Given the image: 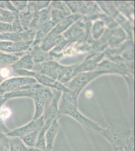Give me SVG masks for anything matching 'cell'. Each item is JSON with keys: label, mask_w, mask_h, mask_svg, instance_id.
I'll return each instance as SVG.
<instances>
[{"label": "cell", "mask_w": 135, "mask_h": 151, "mask_svg": "<svg viewBox=\"0 0 135 151\" xmlns=\"http://www.w3.org/2000/svg\"><path fill=\"white\" fill-rule=\"evenodd\" d=\"M63 114L70 116L83 127L99 134H101L104 129L99 124L82 114L78 109V106L61 103L59 108V115L61 116Z\"/></svg>", "instance_id": "cell-1"}, {"label": "cell", "mask_w": 135, "mask_h": 151, "mask_svg": "<svg viewBox=\"0 0 135 151\" xmlns=\"http://www.w3.org/2000/svg\"><path fill=\"white\" fill-rule=\"evenodd\" d=\"M36 80L32 78H9L0 84V95L7 92L37 88L42 86L40 85L36 84Z\"/></svg>", "instance_id": "cell-2"}, {"label": "cell", "mask_w": 135, "mask_h": 151, "mask_svg": "<svg viewBox=\"0 0 135 151\" xmlns=\"http://www.w3.org/2000/svg\"><path fill=\"white\" fill-rule=\"evenodd\" d=\"M133 132L126 129L122 130L114 127L104 129L100 134L104 137L113 147H123L125 146Z\"/></svg>", "instance_id": "cell-3"}, {"label": "cell", "mask_w": 135, "mask_h": 151, "mask_svg": "<svg viewBox=\"0 0 135 151\" xmlns=\"http://www.w3.org/2000/svg\"><path fill=\"white\" fill-rule=\"evenodd\" d=\"M53 97V93L49 89L43 86L36 88V93L33 97L35 105L33 120L43 116L46 105L51 100Z\"/></svg>", "instance_id": "cell-4"}, {"label": "cell", "mask_w": 135, "mask_h": 151, "mask_svg": "<svg viewBox=\"0 0 135 151\" xmlns=\"http://www.w3.org/2000/svg\"><path fill=\"white\" fill-rule=\"evenodd\" d=\"M61 95V92L60 91H54L53 97L51 100L46 105L43 114L45 123L51 124L54 119L58 117H60L58 103Z\"/></svg>", "instance_id": "cell-5"}, {"label": "cell", "mask_w": 135, "mask_h": 151, "mask_svg": "<svg viewBox=\"0 0 135 151\" xmlns=\"http://www.w3.org/2000/svg\"><path fill=\"white\" fill-rule=\"evenodd\" d=\"M45 124V121L43 116H41L39 119L33 120L22 127L16 129L13 131L6 134V136L8 137H18L21 138L29 134V132H32L35 129H41Z\"/></svg>", "instance_id": "cell-6"}, {"label": "cell", "mask_w": 135, "mask_h": 151, "mask_svg": "<svg viewBox=\"0 0 135 151\" xmlns=\"http://www.w3.org/2000/svg\"><path fill=\"white\" fill-rule=\"evenodd\" d=\"M108 72V71L103 70L80 74L70 84L69 87H70L71 89H72L71 91H76L80 93L82 88L84 87L85 85L87 84L89 81H90L91 80L94 79V78L100 74Z\"/></svg>", "instance_id": "cell-7"}, {"label": "cell", "mask_w": 135, "mask_h": 151, "mask_svg": "<svg viewBox=\"0 0 135 151\" xmlns=\"http://www.w3.org/2000/svg\"><path fill=\"white\" fill-rule=\"evenodd\" d=\"M32 41H0V51L15 54L22 52L29 47Z\"/></svg>", "instance_id": "cell-8"}, {"label": "cell", "mask_w": 135, "mask_h": 151, "mask_svg": "<svg viewBox=\"0 0 135 151\" xmlns=\"http://www.w3.org/2000/svg\"><path fill=\"white\" fill-rule=\"evenodd\" d=\"M59 117H57L53 121L45 132V137L46 142L45 150L46 151H53L55 139L60 127L58 122Z\"/></svg>", "instance_id": "cell-9"}, {"label": "cell", "mask_w": 135, "mask_h": 151, "mask_svg": "<svg viewBox=\"0 0 135 151\" xmlns=\"http://www.w3.org/2000/svg\"><path fill=\"white\" fill-rule=\"evenodd\" d=\"M34 77L37 79V80L39 82L45 86L53 88L57 90L63 91L64 92H69L70 91V90L64 87L60 83H58L53 79L48 77L46 76L43 75V74L36 73Z\"/></svg>", "instance_id": "cell-10"}, {"label": "cell", "mask_w": 135, "mask_h": 151, "mask_svg": "<svg viewBox=\"0 0 135 151\" xmlns=\"http://www.w3.org/2000/svg\"><path fill=\"white\" fill-rule=\"evenodd\" d=\"M36 88H32L29 89L7 92L4 94L3 96L7 100L9 99L19 97H30L33 98L36 93Z\"/></svg>", "instance_id": "cell-11"}, {"label": "cell", "mask_w": 135, "mask_h": 151, "mask_svg": "<svg viewBox=\"0 0 135 151\" xmlns=\"http://www.w3.org/2000/svg\"><path fill=\"white\" fill-rule=\"evenodd\" d=\"M9 151H28L27 147L18 137H9Z\"/></svg>", "instance_id": "cell-12"}, {"label": "cell", "mask_w": 135, "mask_h": 151, "mask_svg": "<svg viewBox=\"0 0 135 151\" xmlns=\"http://www.w3.org/2000/svg\"><path fill=\"white\" fill-rule=\"evenodd\" d=\"M41 129H35L21 138L28 148H32L35 147L38 134Z\"/></svg>", "instance_id": "cell-13"}, {"label": "cell", "mask_w": 135, "mask_h": 151, "mask_svg": "<svg viewBox=\"0 0 135 151\" xmlns=\"http://www.w3.org/2000/svg\"><path fill=\"white\" fill-rule=\"evenodd\" d=\"M51 124H50V123H45L43 127H42V129L40 131V133L38 134L36 144L34 147L41 149L45 150L46 142H45V134L47 129L50 127Z\"/></svg>", "instance_id": "cell-14"}, {"label": "cell", "mask_w": 135, "mask_h": 151, "mask_svg": "<svg viewBox=\"0 0 135 151\" xmlns=\"http://www.w3.org/2000/svg\"><path fill=\"white\" fill-rule=\"evenodd\" d=\"M18 53L8 54L0 51V63L5 65H12L19 60Z\"/></svg>", "instance_id": "cell-15"}, {"label": "cell", "mask_w": 135, "mask_h": 151, "mask_svg": "<svg viewBox=\"0 0 135 151\" xmlns=\"http://www.w3.org/2000/svg\"><path fill=\"white\" fill-rule=\"evenodd\" d=\"M14 67H19L27 70H31L33 66V62L31 55H26L19 59L17 62L13 64Z\"/></svg>", "instance_id": "cell-16"}, {"label": "cell", "mask_w": 135, "mask_h": 151, "mask_svg": "<svg viewBox=\"0 0 135 151\" xmlns=\"http://www.w3.org/2000/svg\"><path fill=\"white\" fill-rule=\"evenodd\" d=\"M0 41H13L18 42L22 41L20 33H0Z\"/></svg>", "instance_id": "cell-17"}, {"label": "cell", "mask_w": 135, "mask_h": 151, "mask_svg": "<svg viewBox=\"0 0 135 151\" xmlns=\"http://www.w3.org/2000/svg\"><path fill=\"white\" fill-rule=\"evenodd\" d=\"M19 14V12H13L0 8V15L2 16L4 22L12 24L15 19L16 16Z\"/></svg>", "instance_id": "cell-18"}, {"label": "cell", "mask_w": 135, "mask_h": 151, "mask_svg": "<svg viewBox=\"0 0 135 151\" xmlns=\"http://www.w3.org/2000/svg\"><path fill=\"white\" fill-rule=\"evenodd\" d=\"M16 76L17 75L14 72L11 65L2 67L0 69V77L2 78L3 80V79H8L10 77Z\"/></svg>", "instance_id": "cell-19"}, {"label": "cell", "mask_w": 135, "mask_h": 151, "mask_svg": "<svg viewBox=\"0 0 135 151\" xmlns=\"http://www.w3.org/2000/svg\"><path fill=\"white\" fill-rule=\"evenodd\" d=\"M18 14H17V15L16 16L15 19L13 21V22L12 23V27L13 32L19 33L22 32L23 29L22 27V25L19 20Z\"/></svg>", "instance_id": "cell-20"}, {"label": "cell", "mask_w": 135, "mask_h": 151, "mask_svg": "<svg viewBox=\"0 0 135 151\" xmlns=\"http://www.w3.org/2000/svg\"><path fill=\"white\" fill-rule=\"evenodd\" d=\"M0 8L10 11L13 12H19L15 9L10 1H0Z\"/></svg>", "instance_id": "cell-21"}, {"label": "cell", "mask_w": 135, "mask_h": 151, "mask_svg": "<svg viewBox=\"0 0 135 151\" xmlns=\"http://www.w3.org/2000/svg\"><path fill=\"white\" fill-rule=\"evenodd\" d=\"M11 114V111L10 108L3 105L0 108V119L2 120H6L10 116Z\"/></svg>", "instance_id": "cell-22"}, {"label": "cell", "mask_w": 135, "mask_h": 151, "mask_svg": "<svg viewBox=\"0 0 135 151\" xmlns=\"http://www.w3.org/2000/svg\"><path fill=\"white\" fill-rule=\"evenodd\" d=\"M125 151H134V134L131 136L125 146L123 147Z\"/></svg>", "instance_id": "cell-23"}, {"label": "cell", "mask_w": 135, "mask_h": 151, "mask_svg": "<svg viewBox=\"0 0 135 151\" xmlns=\"http://www.w3.org/2000/svg\"><path fill=\"white\" fill-rule=\"evenodd\" d=\"M13 32L12 24L0 22V33Z\"/></svg>", "instance_id": "cell-24"}, {"label": "cell", "mask_w": 135, "mask_h": 151, "mask_svg": "<svg viewBox=\"0 0 135 151\" xmlns=\"http://www.w3.org/2000/svg\"><path fill=\"white\" fill-rule=\"evenodd\" d=\"M11 3L14 6L15 9L18 12L20 11L23 10L27 5V1H11Z\"/></svg>", "instance_id": "cell-25"}, {"label": "cell", "mask_w": 135, "mask_h": 151, "mask_svg": "<svg viewBox=\"0 0 135 151\" xmlns=\"http://www.w3.org/2000/svg\"><path fill=\"white\" fill-rule=\"evenodd\" d=\"M0 142L4 145L6 149L9 148V137L6 134L0 132Z\"/></svg>", "instance_id": "cell-26"}, {"label": "cell", "mask_w": 135, "mask_h": 151, "mask_svg": "<svg viewBox=\"0 0 135 151\" xmlns=\"http://www.w3.org/2000/svg\"><path fill=\"white\" fill-rule=\"evenodd\" d=\"M10 132V131L7 129V127H6L5 124H4V121L0 119V132H2L6 134Z\"/></svg>", "instance_id": "cell-27"}, {"label": "cell", "mask_w": 135, "mask_h": 151, "mask_svg": "<svg viewBox=\"0 0 135 151\" xmlns=\"http://www.w3.org/2000/svg\"><path fill=\"white\" fill-rule=\"evenodd\" d=\"M28 151H48L46 150H43L36 147H32V148H28Z\"/></svg>", "instance_id": "cell-28"}, {"label": "cell", "mask_w": 135, "mask_h": 151, "mask_svg": "<svg viewBox=\"0 0 135 151\" xmlns=\"http://www.w3.org/2000/svg\"><path fill=\"white\" fill-rule=\"evenodd\" d=\"M113 151H125V150L123 147H113Z\"/></svg>", "instance_id": "cell-29"}, {"label": "cell", "mask_w": 135, "mask_h": 151, "mask_svg": "<svg viewBox=\"0 0 135 151\" xmlns=\"http://www.w3.org/2000/svg\"><path fill=\"white\" fill-rule=\"evenodd\" d=\"M5 149H6V148L4 145L2 143L0 142V151H4Z\"/></svg>", "instance_id": "cell-30"}, {"label": "cell", "mask_w": 135, "mask_h": 151, "mask_svg": "<svg viewBox=\"0 0 135 151\" xmlns=\"http://www.w3.org/2000/svg\"><path fill=\"white\" fill-rule=\"evenodd\" d=\"M0 22H4V20L2 17V16L0 15Z\"/></svg>", "instance_id": "cell-31"}, {"label": "cell", "mask_w": 135, "mask_h": 151, "mask_svg": "<svg viewBox=\"0 0 135 151\" xmlns=\"http://www.w3.org/2000/svg\"><path fill=\"white\" fill-rule=\"evenodd\" d=\"M3 82V80H2V78H1L0 77V84L1 83Z\"/></svg>", "instance_id": "cell-32"}]
</instances>
